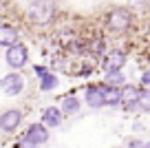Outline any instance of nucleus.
<instances>
[{
	"label": "nucleus",
	"mask_w": 150,
	"mask_h": 148,
	"mask_svg": "<svg viewBox=\"0 0 150 148\" xmlns=\"http://www.w3.org/2000/svg\"><path fill=\"white\" fill-rule=\"evenodd\" d=\"M144 148H150V142H148V144H146V146H144Z\"/></svg>",
	"instance_id": "obj_21"
},
{
	"label": "nucleus",
	"mask_w": 150,
	"mask_h": 148,
	"mask_svg": "<svg viewBox=\"0 0 150 148\" xmlns=\"http://www.w3.org/2000/svg\"><path fill=\"white\" fill-rule=\"evenodd\" d=\"M20 42V33L16 27H11V24H0V46H13Z\"/></svg>",
	"instance_id": "obj_9"
},
{
	"label": "nucleus",
	"mask_w": 150,
	"mask_h": 148,
	"mask_svg": "<svg viewBox=\"0 0 150 148\" xmlns=\"http://www.w3.org/2000/svg\"><path fill=\"white\" fill-rule=\"evenodd\" d=\"M102 95H104L106 106H117V104H122V86L106 84V86H102Z\"/></svg>",
	"instance_id": "obj_11"
},
{
	"label": "nucleus",
	"mask_w": 150,
	"mask_h": 148,
	"mask_svg": "<svg viewBox=\"0 0 150 148\" xmlns=\"http://www.w3.org/2000/svg\"><path fill=\"white\" fill-rule=\"evenodd\" d=\"M84 100H86V106H91V108H102V106H106L104 95H102V86H86Z\"/></svg>",
	"instance_id": "obj_10"
},
{
	"label": "nucleus",
	"mask_w": 150,
	"mask_h": 148,
	"mask_svg": "<svg viewBox=\"0 0 150 148\" xmlns=\"http://www.w3.org/2000/svg\"><path fill=\"white\" fill-rule=\"evenodd\" d=\"M29 20L35 24H47L53 20V16H55V2L53 0H35L31 7H29L27 11Z\"/></svg>",
	"instance_id": "obj_1"
},
{
	"label": "nucleus",
	"mask_w": 150,
	"mask_h": 148,
	"mask_svg": "<svg viewBox=\"0 0 150 148\" xmlns=\"http://www.w3.org/2000/svg\"><path fill=\"white\" fill-rule=\"evenodd\" d=\"M16 148H38V144H33L31 139H29L27 135H24V137L20 139V144H18V146H16Z\"/></svg>",
	"instance_id": "obj_17"
},
{
	"label": "nucleus",
	"mask_w": 150,
	"mask_h": 148,
	"mask_svg": "<svg viewBox=\"0 0 150 148\" xmlns=\"http://www.w3.org/2000/svg\"><path fill=\"white\" fill-rule=\"evenodd\" d=\"M132 24V14L128 9H122V7H117V9H112L110 14H108L106 18V27L110 29V31H128V27Z\"/></svg>",
	"instance_id": "obj_2"
},
{
	"label": "nucleus",
	"mask_w": 150,
	"mask_h": 148,
	"mask_svg": "<svg viewBox=\"0 0 150 148\" xmlns=\"http://www.w3.org/2000/svg\"><path fill=\"white\" fill-rule=\"evenodd\" d=\"M141 93H144V88H139V86H132V84H126V86H122V104L128 108V111L137 108Z\"/></svg>",
	"instance_id": "obj_6"
},
{
	"label": "nucleus",
	"mask_w": 150,
	"mask_h": 148,
	"mask_svg": "<svg viewBox=\"0 0 150 148\" xmlns=\"http://www.w3.org/2000/svg\"><path fill=\"white\" fill-rule=\"evenodd\" d=\"M148 33H150V27H148Z\"/></svg>",
	"instance_id": "obj_22"
},
{
	"label": "nucleus",
	"mask_w": 150,
	"mask_h": 148,
	"mask_svg": "<svg viewBox=\"0 0 150 148\" xmlns=\"http://www.w3.org/2000/svg\"><path fill=\"white\" fill-rule=\"evenodd\" d=\"M104 82L112 84V86H122V84L126 82V75H124L122 71H108V73L104 75Z\"/></svg>",
	"instance_id": "obj_15"
},
{
	"label": "nucleus",
	"mask_w": 150,
	"mask_h": 148,
	"mask_svg": "<svg viewBox=\"0 0 150 148\" xmlns=\"http://www.w3.org/2000/svg\"><path fill=\"white\" fill-rule=\"evenodd\" d=\"M104 51V40L99 38V40H95V44H93V53H102Z\"/></svg>",
	"instance_id": "obj_18"
},
{
	"label": "nucleus",
	"mask_w": 150,
	"mask_h": 148,
	"mask_svg": "<svg viewBox=\"0 0 150 148\" xmlns=\"http://www.w3.org/2000/svg\"><path fill=\"white\" fill-rule=\"evenodd\" d=\"M27 137L31 139L33 144H47L49 142V126L44 122H35V124H29L27 128Z\"/></svg>",
	"instance_id": "obj_8"
},
{
	"label": "nucleus",
	"mask_w": 150,
	"mask_h": 148,
	"mask_svg": "<svg viewBox=\"0 0 150 148\" xmlns=\"http://www.w3.org/2000/svg\"><path fill=\"white\" fill-rule=\"evenodd\" d=\"M0 88H2V93H5V95H9V97L20 95V93L24 91V80H22V75H20L18 71L7 73L5 78L0 80Z\"/></svg>",
	"instance_id": "obj_4"
},
{
	"label": "nucleus",
	"mask_w": 150,
	"mask_h": 148,
	"mask_svg": "<svg viewBox=\"0 0 150 148\" xmlns=\"http://www.w3.org/2000/svg\"><path fill=\"white\" fill-rule=\"evenodd\" d=\"M55 86H57V75L55 73L49 71V73H44L42 78H40V88H42V91H53Z\"/></svg>",
	"instance_id": "obj_14"
},
{
	"label": "nucleus",
	"mask_w": 150,
	"mask_h": 148,
	"mask_svg": "<svg viewBox=\"0 0 150 148\" xmlns=\"http://www.w3.org/2000/svg\"><path fill=\"white\" fill-rule=\"evenodd\" d=\"M141 82H144V84H150V69L146 71L144 75H141Z\"/></svg>",
	"instance_id": "obj_20"
},
{
	"label": "nucleus",
	"mask_w": 150,
	"mask_h": 148,
	"mask_svg": "<svg viewBox=\"0 0 150 148\" xmlns=\"http://www.w3.org/2000/svg\"><path fill=\"white\" fill-rule=\"evenodd\" d=\"M5 60H7V64L11 66V69H22L24 64L29 62V49L24 44H13V46H9L7 49V53H5Z\"/></svg>",
	"instance_id": "obj_3"
},
{
	"label": "nucleus",
	"mask_w": 150,
	"mask_h": 148,
	"mask_svg": "<svg viewBox=\"0 0 150 148\" xmlns=\"http://www.w3.org/2000/svg\"><path fill=\"white\" fill-rule=\"evenodd\" d=\"M124 64H126V53L119 51V49L110 51V53L102 60V66H104V71H106V73H108V71H122Z\"/></svg>",
	"instance_id": "obj_7"
},
{
	"label": "nucleus",
	"mask_w": 150,
	"mask_h": 148,
	"mask_svg": "<svg viewBox=\"0 0 150 148\" xmlns=\"http://www.w3.org/2000/svg\"><path fill=\"white\" fill-rule=\"evenodd\" d=\"M137 108H141V111L150 113V91H148V88H144V93H141V97H139V104H137Z\"/></svg>",
	"instance_id": "obj_16"
},
{
	"label": "nucleus",
	"mask_w": 150,
	"mask_h": 148,
	"mask_svg": "<svg viewBox=\"0 0 150 148\" xmlns=\"http://www.w3.org/2000/svg\"><path fill=\"white\" fill-rule=\"evenodd\" d=\"M62 113H64L66 117L77 115V113H80V100L75 95H64L62 97Z\"/></svg>",
	"instance_id": "obj_13"
},
{
	"label": "nucleus",
	"mask_w": 150,
	"mask_h": 148,
	"mask_svg": "<svg viewBox=\"0 0 150 148\" xmlns=\"http://www.w3.org/2000/svg\"><path fill=\"white\" fill-rule=\"evenodd\" d=\"M22 124V113L18 108H7L0 113V130L2 133H16Z\"/></svg>",
	"instance_id": "obj_5"
},
{
	"label": "nucleus",
	"mask_w": 150,
	"mask_h": 148,
	"mask_svg": "<svg viewBox=\"0 0 150 148\" xmlns=\"http://www.w3.org/2000/svg\"><path fill=\"white\" fill-rule=\"evenodd\" d=\"M33 71H35L38 78H42L44 73H49V69H44V66H33Z\"/></svg>",
	"instance_id": "obj_19"
},
{
	"label": "nucleus",
	"mask_w": 150,
	"mask_h": 148,
	"mask_svg": "<svg viewBox=\"0 0 150 148\" xmlns=\"http://www.w3.org/2000/svg\"><path fill=\"white\" fill-rule=\"evenodd\" d=\"M62 117H64V113L57 106H49V108L42 111V122L47 126H51V128H57V126L62 124Z\"/></svg>",
	"instance_id": "obj_12"
}]
</instances>
